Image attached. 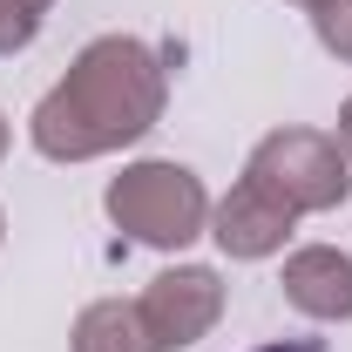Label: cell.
I'll list each match as a JSON object with an SVG mask.
<instances>
[{
	"label": "cell",
	"instance_id": "obj_1",
	"mask_svg": "<svg viewBox=\"0 0 352 352\" xmlns=\"http://www.w3.org/2000/svg\"><path fill=\"white\" fill-rule=\"evenodd\" d=\"M264 352H325V346H311V339H298V346H264Z\"/></svg>",
	"mask_w": 352,
	"mask_h": 352
}]
</instances>
